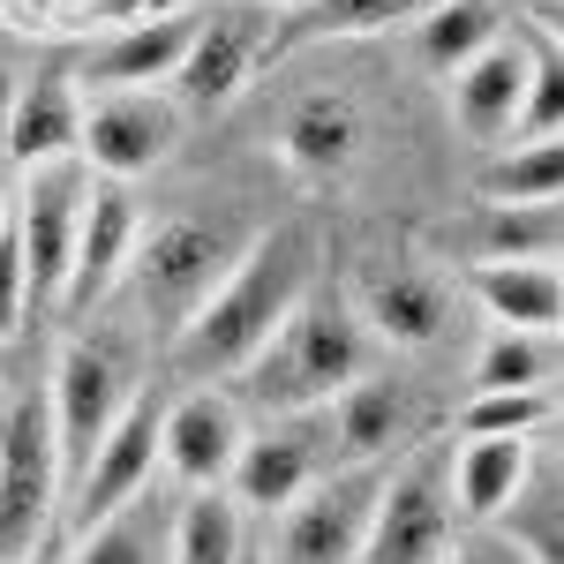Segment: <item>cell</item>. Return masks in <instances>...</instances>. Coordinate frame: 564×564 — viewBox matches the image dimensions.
I'll use <instances>...</instances> for the list:
<instances>
[{"label":"cell","instance_id":"27","mask_svg":"<svg viewBox=\"0 0 564 564\" xmlns=\"http://www.w3.org/2000/svg\"><path fill=\"white\" fill-rule=\"evenodd\" d=\"M497 39H505V23H497L489 0H444V8H430V15L414 23V53H422V68L444 76V84L475 61L481 45H497Z\"/></svg>","mask_w":564,"mask_h":564},{"label":"cell","instance_id":"15","mask_svg":"<svg viewBox=\"0 0 564 564\" xmlns=\"http://www.w3.org/2000/svg\"><path fill=\"white\" fill-rule=\"evenodd\" d=\"M241 406L234 399H218V391H181L166 399V414H159V459L174 467V481L188 489H218V481L234 475V452H241Z\"/></svg>","mask_w":564,"mask_h":564},{"label":"cell","instance_id":"11","mask_svg":"<svg viewBox=\"0 0 564 564\" xmlns=\"http://www.w3.org/2000/svg\"><path fill=\"white\" fill-rule=\"evenodd\" d=\"M347 302L377 347H436L452 332V286L430 263H369Z\"/></svg>","mask_w":564,"mask_h":564},{"label":"cell","instance_id":"26","mask_svg":"<svg viewBox=\"0 0 564 564\" xmlns=\"http://www.w3.org/2000/svg\"><path fill=\"white\" fill-rule=\"evenodd\" d=\"M497 542L512 550L520 564H564V505H557V459L534 444V467L512 489V505L497 512Z\"/></svg>","mask_w":564,"mask_h":564},{"label":"cell","instance_id":"10","mask_svg":"<svg viewBox=\"0 0 564 564\" xmlns=\"http://www.w3.org/2000/svg\"><path fill=\"white\" fill-rule=\"evenodd\" d=\"M159 414H166V399L159 391H135L129 406H121V422L106 430V444L90 452V467L76 475V489L61 497L68 505V520L84 534L90 520H106L113 505H129L143 481L159 475Z\"/></svg>","mask_w":564,"mask_h":564},{"label":"cell","instance_id":"32","mask_svg":"<svg viewBox=\"0 0 564 564\" xmlns=\"http://www.w3.org/2000/svg\"><path fill=\"white\" fill-rule=\"evenodd\" d=\"M557 129H564V68H557V45H534V68H527L512 135H520V143H557Z\"/></svg>","mask_w":564,"mask_h":564},{"label":"cell","instance_id":"38","mask_svg":"<svg viewBox=\"0 0 564 564\" xmlns=\"http://www.w3.org/2000/svg\"><path fill=\"white\" fill-rule=\"evenodd\" d=\"M279 8H302V0H279Z\"/></svg>","mask_w":564,"mask_h":564},{"label":"cell","instance_id":"31","mask_svg":"<svg viewBox=\"0 0 564 564\" xmlns=\"http://www.w3.org/2000/svg\"><path fill=\"white\" fill-rule=\"evenodd\" d=\"M557 422V391H475L459 406V436H542Z\"/></svg>","mask_w":564,"mask_h":564},{"label":"cell","instance_id":"3","mask_svg":"<svg viewBox=\"0 0 564 564\" xmlns=\"http://www.w3.org/2000/svg\"><path fill=\"white\" fill-rule=\"evenodd\" d=\"M249 234L257 226H234V218H166L159 234H135L121 279L135 286V302H143V316L159 332H181L196 308L212 302L218 279L241 263Z\"/></svg>","mask_w":564,"mask_h":564},{"label":"cell","instance_id":"6","mask_svg":"<svg viewBox=\"0 0 564 564\" xmlns=\"http://www.w3.org/2000/svg\"><path fill=\"white\" fill-rule=\"evenodd\" d=\"M452 527L459 520H452V489H444V444H406L384 475L361 564H444Z\"/></svg>","mask_w":564,"mask_h":564},{"label":"cell","instance_id":"30","mask_svg":"<svg viewBox=\"0 0 564 564\" xmlns=\"http://www.w3.org/2000/svg\"><path fill=\"white\" fill-rule=\"evenodd\" d=\"M557 332H497L475 361V391H550Z\"/></svg>","mask_w":564,"mask_h":564},{"label":"cell","instance_id":"2","mask_svg":"<svg viewBox=\"0 0 564 564\" xmlns=\"http://www.w3.org/2000/svg\"><path fill=\"white\" fill-rule=\"evenodd\" d=\"M369 369H377V339L354 316V302L339 286H308L286 308V324L263 339V354L241 369V399L263 414H308V406H332Z\"/></svg>","mask_w":564,"mask_h":564},{"label":"cell","instance_id":"20","mask_svg":"<svg viewBox=\"0 0 564 564\" xmlns=\"http://www.w3.org/2000/svg\"><path fill=\"white\" fill-rule=\"evenodd\" d=\"M527 68H534V45H527V39L481 45L475 61L452 76V121L475 135V143H497V135H512V113H520Z\"/></svg>","mask_w":564,"mask_h":564},{"label":"cell","instance_id":"12","mask_svg":"<svg viewBox=\"0 0 564 564\" xmlns=\"http://www.w3.org/2000/svg\"><path fill=\"white\" fill-rule=\"evenodd\" d=\"M135 234H143V218H135L129 181H90L84 226H76V249H68V279H61V302L76 308V316H90V308L121 286Z\"/></svg>","mask_w":564,"mask_h":564},{"label":"cell","instance_id":"19","mask_svg":"<svg viewBox=\"0 0 564 564\" xmlns=\"http://www.w3.org/2000/svg\"><path fill=\"white\" fill-rule=\"evenodd\" d=\"M76 129H84L76 84L68 76H31L0 113V151L31 174V166H53V159H76Z\"/></svg>","mask_w":564,"mask_h":564},{"label":"cell","instance_id":"14","mask_svg":"<svg viewBox=\"0 0 564 564\" xmlns=\"http://www.w3.org/2000/svg\"><path fill=\"white\" fill-rule=\"evenodd\" d=\"M332 436H339V459L347 467H377V459H399L406 444H422V399L399 377H354L339 399H332Z\"/></svg>","mask_w":564,"mask_h":564},{"label":"cell","instance_id":"34","mask_svg":"<svg viewBox=\"0 0 564 564\" xmlns=\"http://www.w3.org/2000/svg\"><path fill=\"white\" fill-rule=\"evenodd\" d=\"M8 188H15V159H8V151H0V218L15 212V196H8Z\"/></svg>","mask_w":564,"mask_h":564},{"label":"cell","instance_id":"36","mask_svg":"<svg viewBox=\"0 0 564 564\" xmlns=\"http://www.w3.org/2000/svg\"><path fill=\"white\" fill-rule=\"evenodd\" d=\"M241 564H263V550H241Z\"/></svg>","mask_w":564,"mask_h":564},{"label":"cell","instance_id":"28","mask_svg":"<svg viewBox=\"0 0 564 564\" xmlns=\"http://www.w3.org/2000/svg\"><path fill=\"white\" fill-rule=\"evenodd\" d=\"M241 550H249V534H241V505L234 497H218V489L181 497L166 557L174 564H241Z\"/></svg>","mask_w":564,"mask_h":564},{"label":"cell","instance_id":"7","mask_svg":"<svg viewBox=\"0 0 564 564\" xmlns=\"http://www.w3.org/2000/svg\"><path fill=\"white\" fill-rule=\"evenodd\" d=\"M384 475H391V459L316 475L286 505V520H279V564H361V542H369V520H377Z\"/></svg>","mask_w":564,"mask_h":564},{"label":"cell","instance_id":"23","mask_svg":"<svg viewBox=\"0 0 564 564\" xmlns=\"http://www.w3.org/2000/svg\"><path fill=\"white\" fill-rule=\"evenodd\" d=\"M234 505H257V512H286L316 481V444L302 430H263V436H241L234 452Z\"/></svg>","mask_w":564,"mask_h":564},{"label":"cell","instance_id":"4","mask_svg":"<svg viewBox=\"0 0 564 564\" xmlns=\"http://www.w3.org/2000/svg\"><path fill=\"white\" fill-rule=\"evenodd\" d=\"M135 399L129 361L113 339H68L45 384V422H53V452H61V497L76 489V475L90 467V452L106 444V430L121 422V406Z\"/></svg>","mask_w":564,"mask_h":564},{"label":"cell","instance_id":"21","mask_svg":"<svg viewBox=\"0 0 564 564\" xmlns=\"http://www.w3.org/2000/svg\"><path fill=\"white\" fill-rule=\"evenodd\" d=\"M279 159L308 181L354 174V159H361V113H354V98H339V90L294 98L286 121H279Z\"/></svg>","mask_w":564,"mask_h":564},{"label":"cell","instance_id":"9","mask_svg":"<svg viewBox=\"0 0 564 564\" xmlns=\"http://www.w3.org/2000/svg\"><path fill=\"white\" fill-rule=\"evenodd\" d=\"M166 151H174V106L159 90H98L84 106L76 159H84L90 174L135 181V174H151Z\"/></svg>","mask_w":564,"mask_h":564},{"label":"cell","instance_id":"35","mask_svg":"<svg viewBox=\"0 0 564 564\" xmlns=\"http://www.w3.org/2000/svg\"><path fill=\"white\" fill-rule=\"evenodd\" d=\"M444 564H497V542L489 550H459V557H444Z\"/></svg>","mask_w":564,"mask_h":564},{"label":"cell","instance_id":"22","mask_svg":"<svg viewBox=\"0 0 564 564\" xmlns=\"http://www.w3.org/2000/svg\"><path fill=\"white\" fill-rule=\"evenodd\" d=\"M444 0H302L286 23H271V53H308L332 39H377V31H414Z\"/></svg>","mask_w":564,"mask_h":564},{"label":"cell","instance_id":"33","mask_svg":"<svg viewBox=\"0 0 564 564\" xmlns=\"http://www.w3.org/2000/svg\"><path fill=\"white\" fill-rule=\"evenodd\" d=\"M23 308H31V271H23V249H15V226L0 218V339L23 324Z\"/></svg>","mask_w":564,"mask_h":564},{"label":"cell","instance_id":"18","mask_svg":"<svg viewBox=\"0 0 564 564\" xmlns=\"http://www.w3.org/2000/svg\"><path fill=\"white\" fill-rule=\"evenodd\" d=\"M196 8H159V15H135L121 39H106L98 53L84 61V84H106V90H143L159 76H174L181 53L196 45Z\"/></svg>","mask_w":564,"mask_h":564},{"label":"cell","instance_id":"29","mask_svg":"<svg viewBox=\"0 0 564 564\" xmlns=\"http://www.w3.org/2000/svg\"><path fill=\"white\" fill-rule=\"evenodd\" d=\"M564 188V151L557 143H512L505 159H489L475 174L481 204H557Z\"/></svg>","mask_w":564,"mask_h":564},{"label":"cell","instance_id":"24","mask_svg":"<svg viewBox=\"0 0 564 564\" xmlns=\"http://www.w3.org/2000/svg\"><path fill=\"white\" fill-rule=\"evenodd\" d=\"M467 294L497 316V332H557L564 316L557 263H467Z\"/></svg>","mask_w":564,"mask_h":564},{"label":"cell","instance_id":"25","mask_svg":"<svg viewBox=\"0 0 564 564\" xmlns=\"http://www.w3.org/2000/svg\"><path fill=\"white\" fill-rule=\"evenodd\" d=\"M174 512H181V497H159L143 481L129 505H113L106 520H90L76 534V564H159L166 542H174Z\"/></svg>","mask_w":564,"mask_h":564},{"label":"cell","instance_id":"13","mask_svg":"<svg viewBox=\"0 0 564 564\" xmlns=\"http://www.w3.org/2000/svg\"><path fill=\"white\" fill-rule=\"evenodd\" d=\"M263 15L257 8H218L196 23V45L181 53L174 68V106L181 113H218V106H234V90L249 84V68H257L263 53Z\"/></svg>","mask_w":564,"mask_h":564},{"label":"cell","instance_id":"1","mask_svg":"<svg viewBox=\"0 0 564 564\" xmlns=\"http://www.w3.org/2000/svg\"><path fill=\"white\" fill-rule=\"evenodd\" d=\"M308 286H316V234L308 226H257L241 263L212 286V302L174 332V377H188V384L241 377Z\"/></svg>","mask_w":564,"mask_h":564},{"label":"cell","instance_id":"17","mask_svg":"<svg viewBox=\"0 0 564 564\" xmlns=\"http://www.w3.org/2000/svg\"><path fill=\"white\" fill-rule=\"evenodd\" d=\"M534 467V436H467L444 452V489H452V520L459 527H489L512 489Z\"/></svg>","mask_w":564,"mask_h":564},{"label":"cell","instance_id":"8","mask_svg":"<svg viewBox=\"0 0 564 564\" xmlns=\"http://www.w3.org/2000/svg\"><path fill=\"white\" fill-rule=\"evenodd\" d=\"M84 196H90V166L84 159H53V166H31L23 196H15V249H23V271H31V302H53L61 279H68V249H76V226H84Z\"/></svg>","mask_w":564,"mask_h":564},{"label":"cell","instance_id":"5","mask_svg":"<svg viewBox=\"0 0 564 564\" xmlns=\"http://www.w3.org/2000/svg\"><path fill=\"white\" fill-rule=\"evenodd\" d=\"M61 505V452H53V422L45 399L15 391L0 406V564H23L45 550V527Z\"/></svg>","mask_w":564,"mask_h":564},{"label":"cell","instance_id":"16","mask_svg":"<svg viewBox=\"0 0 564 564\" xmlns=\"http://www.w3.org/2000/svg\"><path fill=\"white\" fill-rule=\"evenodd\" d=\"M444 249H459V263H557L564 218L557 204H481L475 218L436 226Z\"/></svg>","mask_w":564,"mask_h":564},{"label":"cell","instance_id":"37","mask_svg":"<svg viewBox=\"0 0 564 564\" xmlns=\"http://www.w3.org/2000/svg\"><path fill=\"white\" fill-rule=\"evenodd\" d=\"M23 564H45V550H39V557H23Z\"/></svg>","mask_w":564,"mask_h":564}]
</instances>
